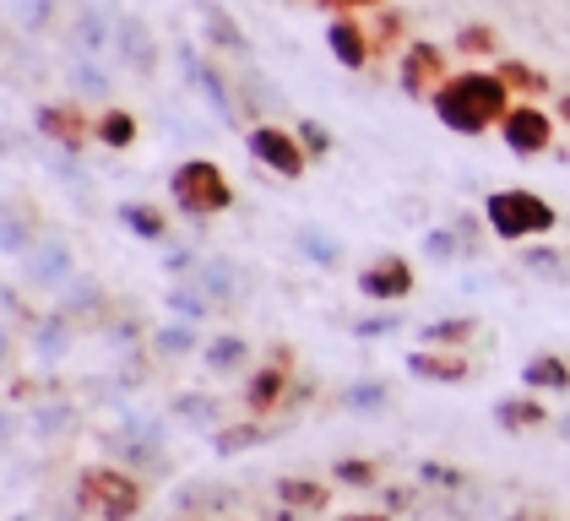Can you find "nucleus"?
<instances>
[{"label":"nucleus","instance_id":"bb28decb","mask_svg":"<svg viewBox=\"0 0 570 521\" xmlns=\"http://www.w3.org/2000/svg\"><path fill=\"white\" fill-rule=\"evenodd\" d=\"M169 413L179 424H190V430H223V407L218 396H207V391H179L169 402Z\"/></svg>","mask_w":570,"mask_h":521},{"label":"nucleus","instance_id":"f257e3e1","mask_svg":"<svg viewBox=\"0 0 570 521\" xmlns=\"http://www.w3.org/2000/svg\"><path fill=\"white\" fill-rule=\"evenodd\" d=\"M511 104H517V92L505 87V77L489 66H468V71H451L445 82L435 87V98H430V109H435V120L451 136H489V130H500V120L511 115Z\"/></svg>","mask_w":570,"mask_h":521},{"label":"nucleus","instance_id":"bf43d9fd","mask_svg":"<svg viewBox=\"0 0 570 521\" xmlns=\"http://www.w3.org/2000/svg\"><path fill=\"white\" fill-rule=\"evenodd\" d=\"M11 521H33V517H11Z\"/></svg>","mask_w":570,"mask_h":521},{"label":"nucleus","instance_id":"c756f323","mask_svg":"<svg viewBox=\"0 0 570 521\" xmlns=\"http://www.w3.org/2000/svg\"><path fill=\"white\" fill-rule=\"evenodd\" d=\"M277 500L294 505V511H326L332 505V489L315 483V478H277Z\"/></svg>","mask_w":570,"mask_h":521},{"label":"nucleus","instance_id":"c85d7f7f","mask_svg":"<svg viewBox=\"0 0 570 521\" xmlns=\"http://www.w3.org/2000/svg\"><path fill=\"white\" fill-rule=\"evenodd\" d=\"M202 364H207L213 375H234V370L250 364V343H245L239 332H223V337H213V343L202 347Z\"/></svg>","mask_w":570,"mask_h":521},{"label":"nucleus","instance_id":"f704fd0d","mask_svg":"<svg viewBox=\"0 0 570 521\" xmlns=\"http://www.w3.org/2000/svg\"><path fill=\"white\" fill-rule=\"evenodd\" d=\"M60 309H71V315H98V309H104V283L88 277V272H77V277L66 283V294H60Z\"/></svg>","mask_w":570,"mask_h":521},{"label":"nucleus","instance_id":"4468645a","mask_svg":"<svg viewBox=\"0 0 570 521\" xmlns=\"http://www.w3.org/2000/svg\"><path fill=\"white\" fill-rule=\"evenodd\" d=\"M33 130L45 136L49 147H60V153H82L92 141V120L82 115L77 98H66V104H39V109H33Z\"/></svg>","mask_w":570,"mask_h":521},{"label":"nucleus","instance_id":"4be33fe9","mask_svg":"<svg viewBox=\"0 0 570 521\" xmlns=\"http://www.w3.org/2000/svg\"><path fill=\"white\" fill-rule=\"evenodd\" d=\"M115 217H120V228H131L136 239H147V245H169L175 239V223H169V213L158 201H120Z\"/></svg>","mask_w":570,"mask_h":521},{"label":"nucleus","instance_id":"09e8293b","mask_svg":"<svg viewBox=\"0 0 570 521\" xmlns=\"http://www.w3.org/2000/svg\"><path fill=\"white\" fill-rule=\"evenodd\" d=\"M451 228H456V239H462L468 260L479 256V250H483V234H489V223H483V217H473V213H462L456 223H451Z\"/></svg>","mask_w":570,"mask_h":521},{"label":"nucleus","instance_id":"72a5a7b5","mask_svg":"<svg viewBox=\"0 0 570 521\" xmlns=\"http://www.w3.org/2000/svg\"><path fill=\"white\" fill-rule=\"evenodd\" d=\"M77 430V407L71 402H33V434L39 440H60Z\"/></svg>","mask_w":570,"mask_h":521},{"label":"nucleus","instance_id":"58836bf2","mask_svg":"<svg viewBox=\"0 0 570 521\" xmlns=\"http://www.w3.org/2000/svg\"><path fill=\"white\" fill-rule=\"evenodd\" d=\"M332 478H337L343 489H375V483H381V462H370V456H343V462L332 468Z\"/></svg>","mask_w":570,"mask_h":521},{"label":"nucleus","instance_id":"9b49d317","mask_svg":"<svg viewBox=\"0 0 570 521\" xmlns=\"http://www.w3.org/2000/svg\"><path fill=\"white\" fill-rule=\"evenodd\" d=\"M451 77V55L440 49V43L430 39H419V43H407L402 49V60H396V87L407 92V98H435V87Z\"/></svg>","mask_w":570,"mask_h":521},{"label":"nucleus","instance_id":"13d9d810","mask_svg":"<svg viewBox=\"0 0 570 521\" xmlns=\"http://www.w3.org/2000/svg\"><path fill=\"white\" fill-rule=\"evenodd\" d=\"M179 521H213V517H179Z\"/></svg>","mask_w":570,"mask_h":521},{"label":"nucleus","instance_id":"a18cd8bd","mask_svg":"<svg viewBox=\"0 0 570 521\" xmlns=\"http://www.w3.org/2000/svg\"><path fill=\"white\" fill-rule=\"evenodd\" d=\"M294 130H299V141H305L309 164H321V158H332V147H337V136L321 126V120H294Z\"/></svg>","mask_w":570,"mask_h":521},{"label":"nucleus","instance_id":"cd10ccee","mask_svg":"<svg viewBox=\"0 0 570 521\" xmlns=\"http://www.w3.org/2000/svg\"><path fill=\"white\" fill-rule=\"evenodd\" d=\"M479 332H483L479 315H445V321H430V326L419 332V343L424 347H468Z\"/></svg>","mask_w":570,"mask_h":521},{"label":"nucleus","instance_id":"2eb2a0df","mask_svg":"<svg viewBox=\"0 0 570 521\" xmlns=\"http://www.w3.org/2000/svg\"><path fill=\"white\" fill-rule=\"evenodd\" d=\"M196 22H202V39H207L213 55L250 66V55H256V49H250V33L234 22V11H228V6H218V0H196Z\"/></svg>","mask_w":570,"mask_h":521},{"label":"nucleus","instance_id":"864d4df0","mask_svg":"<svg viewBox=\"0 0 570 521\" xmlns=\"http://www.w3.org/2000/svg\"><path fill=\"white\" fill-rule=\"evenodd\" d=\"M554 120L570 130V92H560V98H554Z\"/></svg>","mask_w":570,"mask_h":521},{"label":"nucleus","instance_id":"49530a36","mask_svg":"<svg viewBox=\"0 0 570 521\" xmlns=\"http://www.w3.org/2000/svg\"><path fill=\"white\" fill-rule=\"evenodd\" d=\"M158 250H164V272H169L175 283H185V277H190V266L202 260L196 245H175V239H169V245H158Z\"/></svg>","mask_w":570,"mask_h":521},{"label":"nucleus","instance_id":"39448f33","mask_svg":"<svg viewBox=\"0 0 570 521\" xmlns=\"http://www.w3.org/2000/svg\"><path fill=\"white\" fill-rule=\"evenodd\" d=\"M245 153H250L262 169L277 174V179H299V174L309 169V153H305V141H299V130L272 126V120H250Z\"/></svg>","mask_w":570,"mask_h":521},{"label":"nucleus","instance_id":"a878e982","mask_svg":"<svg viewBox=\"0 0 570 521\" xmlns=\"http://www.w3.org/2000/svg\"><path fill=\"white\" fill-rule=\"evenodd\" d=\"M522 272L543 277V283H570V250L549 245V239H532V245H522Z\"/></svg>","mask_w":570,"mask_h":521},{"label":"nucleus","instance_id":"393cba45","mask_svg":"<svg viewBox=\"0 0 570 521\" xmlns=\"http://www.w3.org/2000/svg\"><path fill=\"white\" fill-rule=\"evenodd\" d=\"M494 71H500V77H505V87H511L517 98H527V104H538V98H549V92H554V82H549L538 66L517 60V55H500V60H494Z\"/></svg>","mask_w":570,"mask_h":521},{"label":"nucleus","instance_id":"6e6d98bb","mask_svg":"<svg viewBox=\"0 0 570 521\" xmlns=\"http://www.w3.org/2000/svg\"><path fill=\"white\" fill-rule=\"evenodd\" d=\"M343 521H392L386 511H353V517H343Z\"/></svg>","mask_w":570,"mask_h":521},{"label":"nucleus","instance_id":"e433bc0d","mask_svg":"<svg viewBox=\"0 0 570 521\" xmlns=\"http://www.w3.org/2000/svg\"><path fill=\"white\" fill-rule=\"evenodd\" d=\"M71 92H77V104L82 98H109V71L98 66V60H71Z\"/></svg>","mask_w":570,"mask_h":521},{"label":"nucleus","instance_id":"0eeeda50","mask_svg":"<svg viewBox=\"0 0 570 521\" xmlns=\"http://www.w3.org/2000/svg\"><path fill=\"white\" fill-rule=\"evenodd\" d=\"M109 55L120 60V71H131V77H153V71L164 66V39L153 33V22H147V17L120 11V17H115V39H109Z\"/></svg>","mask_w":570,"mask_h":521},{"label":"nucleus","instance_id":"a211bd4d","mask_svg":"<svg viewBox=\"0 0 570 521\" xmlns=\"http://www.w3.org/2000/svg\"><path fill=\"white\" fill-rule=\"evenodd\" d=\"M326 49L337 55L343 71H364V66L375 60L370 28H358V17H332V22H326Z\"/></svg>","mask_w":570,"mask_h":521},{"label":"nucleus","instance_id":"4d7b16f0","mask_svg":"<svg viewBox=\"0 0 570 521\" xmlns=\"http://www.w3.org/2000/svg\"><path fill=\"white\" fill-rule=\"evenodd\" d=\"M554 434H560V440H570V419H554Z\"/></svg>","mask_w":570,"mask_h":521},{"label":"nucleus","instance_id":"de8ad7c7","mask_svg":"<svg viewBox=\"0 0 570 521\" xmlns=\"http://www.w3.org/2000/svg\"><path fill=\"white\" fill-rule=\"evenodd\" d=\"M392 332H402V315H364V321H353L358 343H375V337H392Z\"/></svg>","mask_w":570,"mask_h":521},{"label":"nucleus","instance_id":"4c0bfd02","mask_svg":"<svg viewBox=\"0 0 570 521\" xmlns=\"http://www.w3.org/2000/svg\"><path fill=\"white\" fill-rule=\"evenodd\" d=\"M424 260H435V266H456V260H468L462 250V239H456V228L445 223V228H424Z\"/></svg>","mask_w":570,"mask_h":521},{"label":"nucleus","instance_id":"c03bdc74","mask_svg":"<svg viewBox=\"0 0 570 521\" xmlns=\"http://www.w3.org/2000/svg\"><path fill=\"white\" fill-rule=\"evenodd\" d=\"M419 483L440 489V494H456V489H468V473L451 468V462H419Z\"/></svg>","mask_w":570,"mask_h":521},{"label":"nucleus","instance_id":"c9c22d12","mask_svg":"<svg viewBox=\"0 0 570 521\" xmlns=\"http://www.w3.org/2000/svg\"><path fill=\"white\" fill-rule=\"evenodd\" d=\"M337 402H343L348 413H381V407H392V386H386V381H353Z\"/></svg>","mask_w":570,"mask_h":521},{"label":"nucleus","instance_id":"f03ea898","mask_svg":"<svg viewBox=\"0 0 570 521\" xmlns=\"http://www.w3.org/2000/svg\"><path fill=\"white\" fill-rule=\"evenodd\" d=\"M483 223H489V239H500V245H532L560 228V207L527 185H511V190L483 196Z\"/></svg>","mask_w":570,"mask_h":521},{"label":"nucleus","instance_id":"6ab92c4d","mask_svg":"<svg viewBox=\"0 0 570 521\" xmlns=\"http://www.w3.org/2000/svg\"><path fill=\"white\" fill-rule=\"evenodd\" d=\"M288 391H294L288 370L266 358L262 370H250V381H245V413H250V419H266V413H277V407L288 402Z\"/></svg>","mask_w":570,"mask_h":521},{"label":"nucleus","instance_id":"37998d69","mask_svg":"<svg viewBox=\"0 0 570 521\" xmlns=\"http://www.w3.org/2000/svg\"><path fill=\"white\" fill-rule=\"evenodd\" d=\"M456 49H462V55L500 60V39H494V28H483V22H462V28H456Z\"/></svg>","mask_w":570,"mask_h":521},{"label":"nucleus","instance_id":"aec40b11","mask_svg":"<svg viewBox=\"0 0 570 521\" xmlns=\"http://www.w3.org/2000/svg\"><path fill=\"white\" fill-rule=\"evenodd\" d=\"M39 239H45V228H39V213H33V207H22V201H0V256L22 260Z\"/></svg>","mask_w":570,"mask_h":521},{"label":"nucleus","instance_id":"3c124183","mask_svg":"<svg viewBox=\"0 0 570 521\" xmlns=\"http://www.w3.org/2000/svg\"><path fill=\"white\" fill-rule=\"evenodd\" d=\"M413 505V489H386V511H407Z\"/></svg>","mask_w":570,"mask_h":521},{"label":"nucleus","instance_id":"ddd939ff","mask_svg":"<svg viewBox=\"0 0 570 521\" xmlns=\"http://www.w3.org/2000/svg\"><path fill=\"white\" fill-rule=\"evenodd\" d=\"M413 288H419L413 260L396 256V250H381L375 260H364V272H358V294H364V299H375V304L413 299Z\"/></svg>","mask_w":570,"mask_h":521},{"label":"nucleus","instance_id":"b1692460","mask_svg":"<svg viewBox=\"0 0 570 521\" xmlns=\"http://www.w3.org/2000/svg\"><path fill=\"white\" fill-rule=\"evenodd\" d=\"M522 386L527 391H554V396L570 391V358L566 353H549V347L532 353V358L522 364Z\"/></svg>","mask_w":570,"mask_h":521},{"label":"nucleus","instance_id":"5fc2aeb1","mask_svg":"<svg viewBox=\"0 0 570 521\" xmlns=\"http://www.w3.org/2000/svg\"><path fill=\"white\" fill-rule=\"evenodd\" d=\"M511 521H560V517H554V511H517Z\"/></svg>","mask_w":570,"mask_h":521},{"label":"nucleus","instance_id":"5701e85b","mask_svg":"<svg viewBox=\"0 0 570 521\" xmlns=\"http://www.w3.org/2000/svg\"><path fill=\"white\" fill-rule=\"evenodd\" d=\"M92 141H98V147H109V153H131L136 141H141V126H136L131 109L104 104V109L92 115Z\"/></svg>","mask_w":570,"mask_h":521},{"label":"nucleus","instance_id":"1a4fd4ad","mask_svg":"<svg viewBox=\"0 0 570 521\" xmlns=\"http://www.w3.org/2000/svg\"><path fill=\"white\" fill-rule=\"evenodd\" d=\"M175 55H179V71H185V82L202 92V104H207V109L218 115L223 126H239V87L223 77V66L202 60V55H196L190 43H179Z\"/></svg>","mask_w":570,"mask_h":521},{"label":"nucleus","instance_id":"20e7f679","mask_svg":"<svg viewBox=\"0 0 570 521\" xmlns=\"http://www.w3.org/2000/svg\"><path fill=\"white\" fill-rule=\"evenodd\" d=\"M141 500H147V489H141V478L131 468H109V462H98V468H82L77 473V517H98V521H131L141 511Z\"/></svg>","mask_w":570,"mask_h":521},{"label":"nucleus","instance_id":"dca6fc26","mask_svg":"<svg viewBox=\"0 0 570 521\" xmlns=\"http://www.w3.org/2000/svg\"><path fill=\"white\" fill-rule=\"evenodd\" d=\"M407 375L430 381V386H468L479 375V364L468 358V347H413L407 353Z\"/></svg>","mask_w":570,"mask_h":521},{"label":"nucleus","instance_id":"2f4dec72","mask_svg":"<svg viewBox=\"0 0 570 521\" xmlns=\"http://www.w3.org/2000/svg\"><path fill=\"white\" fill-rule=\"evenodd\" d=\"M153 353L158 358H190V353H202V337H196L190 321H169V326L153 332Z\"/></svg>","mask_w":570,"mask_h":521},{"label":"nucleus","instance_id":"ea45409f","mask_svg":"<svg viewBox=\"0 0 570 521\" xmlns=\"http://www.w3.org/2000/svg\"><path fill=\"white\" fill-rule=\"evenodd\" d=\"M294 245H299V250H305L315 266H337V256H343V245H337V239H326L315 223H305V228L294 234Z\"/></svg>","mask_w":570,"mask_h":521},{"label":"nucleus","instance_id":"a19ab883","mask_svg":"<svg viewBox=\"0 0 570 521\" xmlns=\"http://www.w3.org/2000/svg\"><path fill=\"white\" fill-rule=\"evenodd\" d=\"M60 17V0H17V28L22 33H49Z\"/></svg>","mask_w":570,"mask_h":521},{"label":"nucleus","instance_id":"603ef678","mask_svg":"<svg viewBox=\"0 0 570 521\" xmlns=\"http://www.w3.org/2000/svg\"><path fill=\"white\" fill-rule=\"evenodd\" d=\"M11 370V326H0V375Z\"/></svg>","mask_w":570,"mask_h":521},{"label":"nucleus","instance_id":"9d476101","mask_svg":"<svg viewBox=\"0 0 570 521\" xmlns=\"http://www.w3.org/2000/svg\"><path fill=\"white\" fill-rule=\"evenodd\" d=\"M115 17H120V0H77L71 11V55L77 60H104L109 55V39H115Z\"/></svg>","mask_w":570,"mask_h":521},{"label":"nucleus","instance_id":"79ce46f5","mask_svg":"<svg viewBox=\"0 0 570 521\" xmlns=\"http://www.w3.org/2000/svg\"><path fill=\"white\" fill-rule=\"evenodd\" d=\"M407 33V17L392 11V6H381V17H375V28H370V43H375V55H392L396 43Z\"/></svg>","mask_w":570,"mask_h":521},{"label":"nucleus","instance_id":"423d86ee","mask_svg":"<svg viewBox=\"0 0 570 521\" xmlns=\"http://www.w3.org/2000/svg\"><path fill=\"white\" fill-rule=\"evenodd\" d=\"M77 272H82V266H77L71 239L45 234V239L22 256V288H28V294H66V283H71Z\"/></svg>","mask_w":570,"mask_h":521},{"label":"nucleus","instance_id":"7ed1b4c3","mask_svg":"<svg viewBox=\"0 0 570 521\" xmlns=\"http://www.w3.org/2000/svg\"><path fill=\"white\" fill-rule=\"evenodd\" d=\"M169 201L190 223H213V217L234 207V185H228L223 164H213V158H185V164L169 169Z\"/></svg>","mask_w":570,"mask_h":521},{"label":"nucleus","instance_id":"8fccbe9b","mask_svg":"<svg viewBox=\"0 0 570 521\" xmlns=\"http://www.w3.org/2000/svg\"><path fill=\"white\" fill-rule=\"evenodd\" d=\"M321 11H332V17H353V11H375V6H386V0H315Z\"/></svg>","mask_w":570,"mask_h":521},{"label":"nucleus","instance_id":"412c9836","mask_svg":"<svg viewBox=\"0 0 570 521\" xmlns=\"http://www.w3.org/2000/svg\"><path fill=\"white\" fill-rule=\"evenodd\" d=\"M494 424L505 434H538L554 424V413L538 402V391H522V396H500L494 402Z\"/></svg>","mask_w":570,"mask_h":521},{"label":"nucleus","instance_id":"f3484780","mask_svg":"<svg viewBox=\"0 0 570 521\" xmlns=\"http://www.w3.org/2000/svg\"><path fill=\"white\" fill-rule=\"evenodd\" d=\"M28 343H33V358L39 364H60L66 353H71V343H77V315L71 309H45L33 326H28Z\"/></svg>","mask_w":570,"mask_h":521},{"label":"nucleus","instance_id":"6e6552de","mask_svg":"<svg viewBox=\"0 0 570 521\" xmlns=\"http://www.w3.org/2000/svg\"><path fill=\"white\" fill-rule=\"evenodd\" d=\"M554 130H560V120H554L543 104L517 98V104H511V115L500 120V141L511 147V158H543V153L554 147Z\"/></svg>","mask_w":570,"mask_h":521},{"label":"nucleus","instance_id":"473e14b6","mask_svg":"<svg viewBox=\"0 0 570 521\" xmlns=\"http://www.w3.org/2000/svg\"><path fill=\"white\" fill-rule=\"evenodd\" d=\"M164 309H169L175 321H190V326H202V321L213 315V299H207L202 288H190V283H175V288L164 294Z\"/></svg>","mask_w":570,"mask_h":521},{"label":"nucleus","instance_id":"7c9ffc66","mask_svg":"<svg viewBox=\"0 0 570 521\" xmlns=\"http://www.w3.org/2000/svg\"><path fill=\"white\" fill-rule=\"evenodd\" d=\"M266 440H272V430H262L256 419H245V424H223V430H213V451H218V456H239V451H256Z\"/></svg>","mask_w":570,"mask_h":521},{"label":"nucleus","instance_id":"f8f14e48","mask_svg":"<svg viewBox=\"0 0 570 521\" xmlns=\"http://www.w3.org/2000/svg\"><path fill=\"white\" fill-rule=\"evenodd\" d=\"M185 283L202 288V294L213 299V309H234V304H245V294H250V272L234 256H202L190 266Z\"/></svg>","mask_w":570,"mask_h":521}]
</instances>
